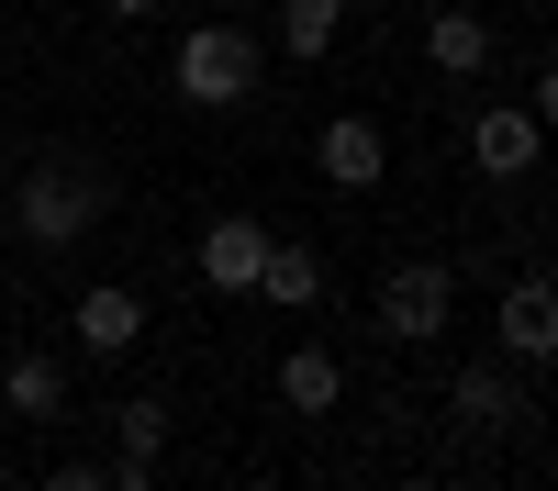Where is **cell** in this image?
<instances>
[{"mask_svg":"<svg viewBox=\"0 0 558 491\" xmlns=\"http://www.w3.org/2000/svg\"><path fill=\"white\" fill-rule=\"evenodd\" d=\"M157 446H168V402L134 391V402H123V458H157Z\"/></svg>","mask_w":558,"mask_h":491,"instance_id":"15","label":"cell"},{"mask_svg":"<svg viewBox=\"0 0 558 491\" xmlns=\"http://www.w3.org/2000/svg\"><path fill=\"white\" fill-rule=\"evenodd\" d=\"M279 402H291V414H336V402H347V369H336L324 346H291V357H279Z\"/></svg>","mask_w":558,"mask_h":491,"instance_id":"11","label":"cell"},{"mask_svg":"<svg viewBox=\"0 0 558 491\" xmlns=\"http://www.w3.org/2000/svg\"><path fill=\"white\" fill-rule=\"evenodd\" d=\"M536 146H547L536 112H481V123H470V168H481V179H525Z\"/></svg>","mask_w":558,"mask_h":491,"instance_id":"7","label":"cell"},{"mask_svg":"<svg viewBox=\"0 0 558 491\" xmlns=\"http://www.w3.org/2000/svg\"><path fill=\"white\" fill-rule=\"evenodd\" d=\"M425 57H436L447 78H481V67H492V23L470 12V0H447V12H425Z\"/></svg>","mask_w":558,"mask_h":491,"instance_id":"9","label":"cell"},{"mask_svg":"<svg viewBox=\"0 0 558 491\" xmlns=\"http://www.w3.org/2000/svg\"><path fill=\"white\" fill-rule=\"evenodd\" d=\"M257 257H268V223L223 212L213 235H202V280H213V291H257Z\"/></svg>","mask_w":558,"mask_h":491,"instance_id":"8","label":"cell"},{"mask_svg":"<svg viewBox=\"0 0 558 491\" xmlns=\"http://www.w3.org/2000/svg\"><path fill=\"white\" fill-rule=\"evenodd\" d=\"M391 491H436V480H425V469H413V480H391Z\"/></svg>","mask_w":558,"mask_h":491,"instance_id":"19","label":"cell"},{"mask_svg":"<svg viewBox=\"0 0 558 491\" xmlns=\"http://www.w3.org/2000/svg\"><path fill=\"white\" fill-rule=\"evenodd\" d=\"M112 491H157V458H123V469H112Z\"/></svg>","mask_w":558,"mask_h":491,"instance_id":"17","label":"cell"},{"mask_svg":"<svg viewBox=\"0 0 558 491\" xmlns=\"http://www.w3.org/2000/svg\"><path fill=\"white\" fill-rule=\"evenodd\" d=\"M313 157H324V179H336V191H380V168H391V146H380V123H368V112H336Z\"/></svg>","mask_w":558,"mask_h":491,"instance_id":"5","label":"cell"},{"mask_svg":"<svg viewBox=\"0 0 558 491\" xmlns=\"http://www.w3.org/2000/svg\"><path fill=\"white\" fill-rule=\"evenodd\" d=\"M447 312H458V280H447L436 257H402L391 280H380V335H391V346H436Z\"/></svg>","mask_w":558,"mask_h":491,"instance_id":"3","label":"cell"},{"mask_svg":"<svg viewBox=\"0 0 558 491\" xmlns=\"http://www.w3.org/2000/svg\"><path fill=\"white\" fill-rule=\"evenodd\" d=\"M246 302L313 312V302H324V257H313V246H279V235H268V257H257V291H246Z\"/></svg>","mask_w":558,"mask_h":491,"instance_id":"10","label":"cell"},{"mask_svg":"<svg viewBox=\"0 0 558 491\" xmlns=\"http://www.w3.org/2000/svg\"><path fill=\"white\" fill-rule=\"evenodd\" d=\"M134 335H146V291H123V280L78 291V346L89 357H134Z\"/></svg>","mask_w":558,"mask_h":491,"instance_id":"6","label":"cell"},{"mask_svg":"<svg viewBox=\"0 0 558 491\" xmlns=\"http://www.w3.org/2000/svg\"><path fill=\"white\" fill-rule=\"evenodd\" d=\"M101 12H112V23H146V12H157V0H101Z\"/></svg>","mask_w":558,"mask_h":491,"instance_id":"18","label":"cell"},{"mask_svg":"<svg viewBox=\"0 0 558 491\" xmlns=\"http://www.w3.org/2000/svg\"><path fill=\"white\" fill-rule=\"evenodd\" d=\"M502 357H514V369H547V357H558V291L547 280L502 291Z\"/></svg>","mask_w":558,"mask_h":491,"instance_id":"4","label":"cell"},{"mask_svg":"<svg viewBox=\"0 0 558 491\" xmlns=\"http://www.w3.org/2000/svg\"><path fill=\"white\" fill-rule=\"evenodd\" d=\"M101 201H112V179H101V168H78V157H45V168H23V191H12V223H23V246H78L89 223H101Z\"/></svg>","mask_w":558,"mask_h":491,"instance_id":"2","label":"cell"},{"mask_svg":"<svg viewBox=\"0 0 558 491\" xmlns=\"http://www.w3.org/2000/svg\"><path fill=\"white\" fill-rule=\"evenodd\" d=\"M336 34H347V0H279V45L291 57H324Z\"/></svg>","mask_w":558,"mask_h":491,"instance_id":"14","label":"cell"},{"mask_svg":"<svg viewBox=\"0 0 558 491\" xmlns=\"http://www.w3.org/2000/svg\"><path fill=\"white\" fill-rule=\"evenodd\" d=\"M447 414H458V425H502V414H514V380L481 357V369H458V380H447Z\"/></svg>","mask_w":558,"mask_h":491,"instance_id":"13","label":"cell"},{"mask_svg":"<svg viewBox=\"0 0 558 491\" xmlns=\"http://www.w3.org/2000/svg\"><path fill=\"white\" fill-rule=\"evenodd\" d=\"M45 491H112V469H45Z\"/></svg>","mask_w":558,"mask_h":491,"instance_id":"16","label":"cell"},{"mask_svg":"<svg viewBox=\"0 0 558 491\" xmlns=\"http://www.w3.org/2000/svg\"><path fill=\"white\" fill-rule=\"evenodd\" d=\"M168 78H179L191 112H246L257 101V34L246 23H191L179 57H168Z\"/></svg>","mask_w":558,"mask_h":491,"instance_id":"1","label":"cell"},{"mask_svg":"<svg viewBox=\"0 0 558 491\" xmlns=\"http://www.w3.org/2000/svg\"><path fill=\"white\" fill-rule=\"evenodd\" d=\"M0 402H12V414L23 425H45V414H68V369H57V357H12V369H0Z\"/></svg>","mask_w":558,"mask_h":491,"instance_id":"12","label":"cell"}]
</instances>
